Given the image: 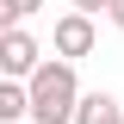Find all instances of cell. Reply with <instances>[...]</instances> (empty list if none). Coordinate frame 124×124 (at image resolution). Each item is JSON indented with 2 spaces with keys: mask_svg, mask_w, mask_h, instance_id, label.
Wrapping results in <instances>:
<instances>
[{
  "mask_svg": "<svg viewBox=\"0 0 124 124\" xmlns=\"http://www.w3.org/2000/svg\"><path fill=\"white\" fill-rule=\"evenodd\" d=\"M106 19H112V25L124 31V0H112V13H106Z\"/></svg>",
  "mask_w": 124,
  "mask_h": 124,
  "instance_id": "ba28073f",
  "label": "cell"
},
{
  "mask_svg": "<svg viewBox=\"0 0 124 124\" xmlns=\"http://www.w3.org/2000/svg\"><path fill=\"white\" fill-rule=\"evenodd\" d=\"M68 13H87V19H99V13H112V0H68Z\"/></svg>",
  "mask_w": 124,
  "mask_h": 124,
  "instance_id": "52a82bcc",
  "label": "cell"
},
{
  "mask_svg": "<svg viewBox=\"0 0 124 124\" xmlns=\"http://www.w3.org/2000/svg\"><path fill=\"white\" fill-rule=\"evenodd\" d=\"M37 68H44V50H37V37H31L25 25L0 31V75H6V81H31Z\"/></svg>",
  "mask_w": 124,
  "mask_h": 124,
  "instance_id": "7a4b0ae2",
  "label": "cell"
},
{
  "mask_svg": "<svg viewBox=\"0 0 124 124\" xmlns=\"http://www.w3.org/2000/svg\"><path fill=\"white\" fill-rule=\"evenodd\" d=\"M124 118V106L112 99V93H81V112H75V124H118Z\"/></svg>",
  "mask_w": 124,
  "mask_h": 124,
  "instance_id": "277c9868",
  "label": "cell"
},
{
  "mask_svg": "<svg viewBox=\"0 0 124 124\" xmlns=\"http://www.w3.org/2000/svg\"><path fill=\"white\" fill-rule=\"evenodd\" d=\"M37 6H44V0H0V19H6L0 31H13V25H25V19L37 13Z\"/></svg>",
  "mask_w": 124,
  "mask_h": 124,
  "instance_id": "8992f818",
  "label": "cell"
},
{
  "mask_svg": "<svg viewBox=\"0 0 124 124\" xmlns=\"http://www.w3.org/2000/svg\"><path fill=\"white\" fill-rule=\"evenodd\" d=\"M31 118V87L25 81H0V124H19Z\"/></svg>",
  "mask_w": 124,
  "mask_h": 124,
  "instance_id": "5b68a950",
  "label": "cell"
},
{
  "mask_svg": "<svg viewBox=\"0 0 124 124\" xmlns=\"http://www.w3.org/2000/svg\"><path fill=\"white\" fill-rule=\"evenodd\" d=\"M25 87H31V118H37V124H75V112H81V81H75V62L50 56L44 68L25 81Z\"/></svg>",
  "mask_w": 124,
  "mask_h": 124,
  "instance_id": "6da1fadb",
  "label": "cell"
},
{
  "mask_svg": "<svg viewBox=\"0 0 124 124\" xmlns=\"http://www.w3.org/2000/svg\"><path fill=\"white\" fill-rule=\"evenodd\" d=\"M93 44H99V31H93V19H87V13H62L56 25H50V50H56L62 62L93 56Z\"/></svg>",
  "mask_w": 124,
  "mask_h": 124,
  "instance_id": "3957f363",
  "label": "cell"
},
{
  "mask_svg": "<svg viewBox=\"0 0 124 124\" xmlns=\"http://www.w3.org/2000/svg\"><path fill=\"white\" fill-rule=\"evenodd\" d=\"M118 124H124V118H118Z\"/></svg>",
  "mask_w": 124,
  "mask_h": 124,
  "instance_id": "9c48e42d",
  "label": "cell"
}]
</instances>
